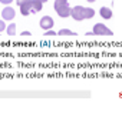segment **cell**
<instances>
[{
    "instance_id": "8992f818",
    "label": "cell",
    "mask_w": 122,
    "mask_h": 114,
    "mask_svg": "<svg viewBox=\"0 0 122 114\" xmlns=\"http://www.w3.org/2000/svg\"><path fill=\"white\" fill-rule=\"evenodd\" d=\"M19 9H20L22 16H29L32 13V0H26V2H23L19 6Z\"/></svg>"
},
{
    "instance_id": "9c48e42d",
    "label": "cell",
    "mask_w": 122,
    "mask_h": 114,
    "mask_svg": "<svg viewBox=\"0 0 122 114\" xmlns=\"http://www.w3.org/2000/svg\"><path fill=\"white\" fill-rule=\"evenodd\" d=\"M57 36H76V33L69 30V29H60L57 31Z\"/></svg>"
},
{
    "instance_id": "7c38bea8",
    "label": "cell",
    "mask_w": 122,
    "mask_h": 114,
    "mask_svg": "<svg viewBox=\"0 0 122 114\" xmlns=\"http://www.w3.org/2000/svg\"><path fill=\"white\" fill-rule=\"evenodd\" d=\"M6 30V20L5 19H0V33Z\"/></svg>"
},
{
    "instance_id": "30bf717a",
    "label": "cell",
    "mask_w": 122,
    "mask_h": 114,
    "mask_svg": "<svg viewBox=\"0 0 122 114\" xmlns=\"http://www.w3.org/2000/svg\"><path fill=\"white\" fill-rule=\"evenodd\" d=\"M95 16V10L92 7H85V19H92Z\"/></svg>"
},
{
    "instance_id": "277c9868",
    "label": "cell",
    "mask_w": 122,
    "mask_h": 114,
    "mask_svg": "<svg viewBox=\"0 0 122 114\" xmlns=\"http://www.w3.org/2000/svg\"><path fill=\"white\" fill-rule=\"evenodd\" d=\"M39 24H40V27H42V30H49V29H53V24H55V20L50 17V16H43L42 19H40V22H39Z\"/></svg>"
},
{
    "instance_id": "6da1fadb",
    "label": "cell",
    "mask_w": 122,
    "mask_h": 114,
    "mask_svg": "<svg viewBox=\"0 0 122 114\" xmlns=\"http://www.w3.org/2000/svg\"><path fill=\"white\" fill-rule=\"evenodd\" d=\"M53 7L56 10V13L60 16V17H69L71 16V6H69V2L68 0H55V3H53Z\"/></svg>"
},
{
    "instance_id": "4fadbf2b",
    "label": "cell",
    "mask_w": 122,
    "mask_h": 114,
    "mask_svg": "<svg viewBox=\"0 0 122 114\" xmlns=\"http://www.w3.org/2000/svg\"><path fill=\"white\" fill-rule=\"evenodd\" d=\"M56 34H57V33H55L52 29H49V30H46V31H45V36H47V37H49V36H56Z\"/></svg>"
},
{
    "instance_id": "52a82bcc",
    "label": "cell",
    "mask_w": 122,
    "mask_h": 114,
    "mask_svg": "<svg viewBox=\"0 0 122 114\" xmlns=\"http://www.w3.org/2000/svg\"><path fill=\"white\" fill-rule=\"evenodd\" d=\"M99 14H101V16H102L105 20H109V19L112 17V14H113V13H112V10H111L109 7H105V6H103V7H101V10H99Z\"/></svg>"
},
{
    "instance_id": "d6986e66",
    "label": "cell",
    "mask_w": 122,
    "mask_h": 114,
    "mask_svg": "<svg viewBox=\"0 0 122 114\" xmlns=\"http://www.w3.org/2000/svg\"><path fill=\"white\" fill-rule=\"evenodd\" d=\"M0 14H2V12H0Z\"/></svg>"
},
{
    "instance_id": "7a4b0ae2",
    "label": "cell",
    "mask_w": 122,
    "mask_h": 114,
    "mask_svg": "<svg viewBox=\"0 0 122 114\" xmlns=\"http://www.w3.org/2000/svg\"><path fill=\"white\" fill-rule=\"evenodd\" d=\"M92 31H93L95 36H112L113 34V31L111 29H108L103 23H96L93 26V30Z\"/></svg>"
},
{
    "instance_id": "ac0fdd59",
    "label": "cell",
    "mask_w": 122,
    "mask_h": 114,
    "mask_svg": "<svg viewBox=\"0 0 122 114\" xmlns=\"http://www.w3.org/2000/svg\"><path fill=\"white\" fill-rule=\"evenodd\" d=\"M40 2H43V3H46V2H47V0H40Z\"/></svg>"
},
{
    "instance_id": "2e32d148",
    "label": "cell",
    "mask_w": 122,
    "mask_h": 114,
    "mask_svg": "<svg viewBox=\"0 0 122 114\" xmlns=\"http://www.w3.org/2000/svg\"><path fill=\"white\" fill-rule=\"evenodd\" d=\"M86 36H95V34H93V31H88V33H86Z\"/></svg>"
},
{
    "instance_id": "e0dca14e",
    "label": "cell",
    "mask_w": 122,
    "mask_h": 114,
    "mask_svg": "<svg viewBox=\"0 0 122 114\" xmlns=\"http://www.w3.org/2000/svg\"><path fill=\"white\" fill-rule=\"evenodd\" d=\"M88 2H89V3H93V2H95V0H88Z\"/></svg>"
},
{
    "instance_id": "5bb4252c",
    "label": "cell",
    "mask_w": 122,
    "mask_h": 114,
    "mask_svg": "<svg viewBox=\"0 0 122 114\" xmlns=\"http://www.w3.org/2000/svg\"><path fill=\"white\" fill-rule=\"evenodd\" d=\"M30 34H32V33H30V31H27V30H25V31H22V33H20V36H23V37H27V36H30Z\"/></svg>"
},
{
    "instance_id": "3957f363",
    "label": "cell",
    "mask_w": 122,
    "mask_h": 114,
    "mask_svg": "<svg viewBox=\"0 0 122 114\" xmlns=\"http://www.w3.org/2000/svg\"><path fill=\"white\" fill-rule=\"evenodd\" d=\"M71 16L73 17L75 22H82L85 20V7L83 6H75L71 9Z\"/></svg>"
},
{
    "instance_id": "5b68a950",
    "label": "cell",
    "mask_w": 122,
    "mask_h": 114,
    "mask_svg": "<svg viewBox=\"0 0 122 114\" xmlns=\"http://www.w3.org/2000/svg\"><path fill=\"white\" fill-rule=\"evenodd\" d=\"M15 16H16V12H15V9H13V7H10L9 4L2 10V17H3L5 20H13V19H15Z\"/></svg>"
},
{
    "instance_id": "8fae6325",
    "label": "cell",
    "mask_w": 122,
    "mask_h": 114,
    "mask_svg": "<svg viewBox=\"0 0 122 114\" xmlns=\"http://www.w3.org/2000/svg\"><path fill=\"white\" fill-rule=\"evenodd\" d=\"M6 30H7V34H9V36H15V34H16V24H15V23H10Z\"/></svg>"
},
{
    "instance_id": "ba28073f",
    "label": "cell",
    "mask_w": 122,
    "mask_h": 114,
    "mask_svg": "<svg viewBox=\"0 0 122 114\" xmlns=\"http://www.w3.org/2000/svg\"><path fill=\"white\" fill-rule=\"evenodd\" d=\"M42 7H43V2H40V0H32V13L40 12Z\"/></svg>"
},
{
    "instance_id": "9a60e30c",
    "label": "cell",
    "mask_w": 122,
    "mask_h": 114,
    "mask_svg": "<svg viewBox=\"0 0 122 114\" xmlns=\"http://www.w3.org/2000/svg\"><path fill=\"white\" fill-rule=\"evenodd\" d=\"M13 2V0H0V3H3L5 6H7V4H10Z\"/></svg>"
}]
</instances>
